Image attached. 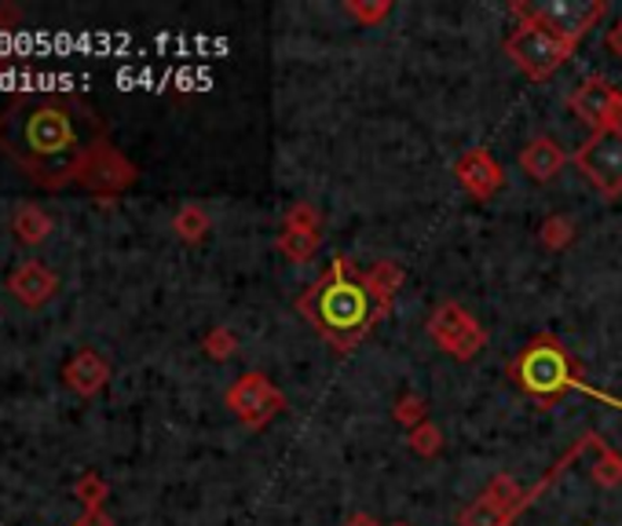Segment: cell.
<instances>
[{"label":"cell","instance_id":"obj_1","mask_svg":"<svg viewBox=\"0 0 622 526\" xmlns=\"http://www.w3.org/2000/svg\"><path fill=\"white\" fill-rule=\"evenodd\" d=\"M103 143V124L78 95L19 92L0 110V154L16 161L41 191L73 186L81 165Z\"/></svg>","mask_w":622,"mask_h":526},{"label":"cell","instance_id":"obj_2","mask_svg":"<svg viewBox=\"0 0 622 526\" xmlns=\"http://www.w3.org/2000/svg\"><path fill=\"white\" fill-rule=\"evenodd\" d=\"M381 307H389V300L373 293L367 279L348 271L344 260L333 263L301 300V311L311 318V325L341 351H348L370 330L373 318L381 315Z\"/></svg>","mask_w":622,"mask_h":526},{"label":"cell","instance_id":"obj_3","mask_svg":"<svg viewBox=\"0 0 622 526\" xmlns=\"http://www.w3.org/2000/svg\"><path fill=\"white\" fill-rule=\"evenodd\" d=\"M513 381L524 387L528 395L550 403V398L568 392L571 381H575V370H571L568 351L556 341H534L520 351V358L513 362Z\"/></svg>","mask_w":622,"mask_h":526},{"label":"cell","instance_id":"obj_4","mask_svg":"<svg viewBox=\"0 0 622 526\" xmlns=\"http://www.w3.org/2000/svg\"><path fill=\"white\" fill-rule=\"evenodd\" d=\"M505 52H509V59H513L520 70L531 73V78H550L560 62L571 59L575 44L564 41V37L553 33V30H545L542 22H528L524 19L513 33H509Z\"/></svg>","mask_w":622,"mask_h":526},{"label":"cell","instance_id":"obj_5","mask_svg":"<svg viewBox=\"0 0 622 526\" xmlns=\"http://www.w3.org/2000/svg\"><path fill=\"white\" fill-rule=\"evenodd\" d=\"M575 165L601 194H622V129L593 132L586 143L575 150Z\"/></svg>","mask_w":622,"mask_h":526},{"label":"cell","instance_id":"obj_6","mask_svg":"<svg viewBox=\"0 0 622 526\" xmlns=\"http://www.w3.org/2000/svg\"><path fill=\"white\" fill-rule=\"evenodd\" d=\"M516 16L528 22H542L545 30L575 44L579 37H586V30L596 27V19L604 16V4L601 0H545V4H516Z\"/></svg>","mask_w":622,"mask_h":526},{"label":"cell","instance_id":"obj_7","mask_svg":"<svg viewBox=\"0 0 622 526\" xmlns=\"http://www.w3.org/2000/svg\"><path fill=\"white\" fill-rule=\"evenodd\" d=\"M132 183H136V165L121 154L118 146H110V143L99 146L96 154L81 165L78 180H73V186H81V191L96 194L103 205L114 202V198L129 191Z\"/></svg>","mask_w":622,"mask_h":526},{"label":"cell","instance_id":"obj_8","mask_svg":"<svg viewBox=\"0 0 622 526\" xmlns=\"http://www.w3.org/2000/svg\"><path fill=\"white\" fill-rule=\"evenodd\" d=\"M571 110L582 124H590L593 132L622 129V92L604 78H590L575 88L571 95Z\"/></svg>","mask_w":622,"mask_h":526},{"label":"cell","instance_id":"obj_9","mask_svg":"<svg viewBox=\"0 0 622 526\" xmlns=\"http://www.w3.org/2000/svg\"><path fill=\"white\" fill-rule=\"evenodd\" d=\"M228 406L234 409V417L239 421L260 428V424H268L282 409V395L268 377H260V373H245V377L228 392Z\"/></svg>","mask_w":622,"mask_h":526},{"label":"cell","instance_id":"obj_10","mask_svg":"<svg viewBox=\"0 0 622 526\" xmlns=\"http://www.w3.org/2000/svg\"><path fill=\"white\" fill-rule=\"evenodd\" d=\"M432 336H435V344L451 351L454 358H472L483 344H488L483 330L458 304H443L440 311H435V315H432Z\"/></svg>","mask_w":622,"mask_h":526},{"label":"cell","instance_id":"obj_11","mask_svg":"<svg viewBox=\"0 0 622 526\" xmlns=\"http://www.w3.org/2000/svg\"><path fill=\"white\" fill-rule=\"evenodd\" d=\"M8 293L27 311H41L44 304H52L59 293V274L48 267L44 260H22L19 267L8 274Z\"/></svg>","mask_w":622,"mask_h":526},{"label":"cell","instance_id":"obj_12","mask_svg":"<svg viewBox=\"0 0 622 526\" xmlns=\"http://www.w3.org/2000/svg\"><path fill=\"white\" fill-rule=\"evenodd\" d=\"M107 381H110V362L96 347L73 351L67 366H62V384L81 398H96L107 387Z\"/></svg>","mask_w":622,"mask_h":526},{"label":"cell","instance_id":"obj_13","mask_svg":"<svg viewBox=\"0 0 622 526\" xmlns=\"http://www.w3.org/2000/svg\"><path fill=\"white\" fill-rule=\"evenodd\" d=\"M516 500L520 490L513 486V479H494L491 490L462 516V526H502L509 519V512L516 508Z\"/></svg>","mask_w":622,"mask_h":526},{"label":"cell","instance_id":"obj_14","mask_svg":"<svg viewBox=\"0 0 622 526\" xmlns=\"http://www.w3.org/2000/svg\"><path fill=\"white\" fill-rule=\"evenodd\" d=\"M458 180L472 198H491L498 186H502V169L494 165L491 154L483 150H472L462 161H458Z\"/></svg>","mask_w":622,"mask_h":526},{"label":"cell","instance_id":"obj_15","mask_svg":"<svg viewBox=\"0 0 622 526\" xmlns=\"http://www.w3.org/2000/svg\"><path fill=\"white\" fill-rule=\"evenodd\" d=\"M564 150H560L550 135H534V140L520 150V169H524L531 180H539V183H550L553 175L564 169Z\"/></svg>","mask_w":622,"mask_h":526},{"label":"cell","instance_id":"obj_16","mask_svg":"<svg viewBox=\"0 0 622 526\" xmlns=\"http://www.w3.org/2000/svg\"><path fill=\"white\" fill-rule=\"evenodd\" d=\"M56 220L48 216L41 205H19L16 216H11V234H16L19 245H41L48 234H52Z\"/></svg>","mask_w":622,"mask_h":526},{"label":"cell","instance_id":"obj_17","mask_svg":"<svg viewBox=\"0 0 622 526\" xmlns=\"http://www.w3.org/2000/svg\"><path fill=\"white\" fill-rule=\"evenodd\" d=\"M209 227H213V223H209V212L202 205H183L177 216H172V231H177L180 242H187V245L202 242Z\"/></svg>","mask_w":622,"mask_h":526},{"label":"cell","instance_id":"obj_18","mask_svg":"<svg viewBox=\"0 0 622 526\" xmlns=\"http://www.w3.org/2000/svg\"><path fill=\"white\" fill-rule=\"evenodd\" d=\"M73 497L81 500L84 512L89 508H103V500L110 497V486L103 475H96V472H84L78 483H73Z\"/></svg>","mask_w":622,"mask_h":526},{"label":"cell","instance_id":"obj_19","mask_svg":"<svg viewBox=\"0 0 622 526\" xmlns=\"http://www.w3.org/2000/svg\"><path fill=\"white\" fill-rule=\"evenodd\" d=\"M202 347H205V355L217 358V362L231 358V355H234V333H231V330H209L205 341H202Z\"/></svg>","mask_w":622,"mask_h":526},{"label":"cell","instance_id":"obj_20","mask_svg":"<svg viewBox=\"0 0 622 526\" xmlns=\"http://www.w3.org/2000/svg\"><path fill=\"white\" fill-rule=\"evenodd\" d=\"M440 446H443V438L440 432L432 428V424H421V428L410 432V449L421 457H432V454H440Z\"/></svg>","mask_w":622,"mask_h":526},{"label":"cell","instance_id":"obj_21","mask_svg":"<svg viewBox=\"0 0 622 526\" xmlns=\"http://www.w3.org/2000/svg\"><path fill=\"white\" fill-rule=\"evenodd\" d=\"M571 234H575V227H571V220L553 216V220L542 223V242L550 245V249H564V245L571 242Z\"/></svg>","mask_w":622,"mask_h":526},{"label":"cell","instance_id":"obj_22","mask_svg":"<svg viewBox=\"0 0 622 526\" xmlns=\"http://www.w3.org/2000/svg\"><path fill=\"white\" fill-rule=\"evenodd\" d=\"M73 526H114V519L107 516V508H89Z\"/></svg>","mask_w":622,"mask_h":526},{"label":"cell","instance_id":"obj_23","mask_svg":"<svg viewBox=\"0 0 622 526\" xmlns=\"http://www.w3.org/2000/svg\"><path fill=\"white\" fill-rule=\"evenodd\" d=\"M395 417H400L403 424L421 421V398H403V403H400V413H395Z\"/></svg>","mask_w":622,"mask_h":526},{"label":"cell","instance_id":"obj_24","mask_svg":"<svg viewBox=\"0 0 622 526\" xmlns=\"http://www.w3.org/2000/svg\"><path fill=\"white\" fill-rule=\"evenodd\" d=\"M608 44H612V48H615V52L622 55V19H619V27L612 30V37H608Z\"/></svg>","mask_w":622,"mask_h":526},{"label":"cell","instance_id":"obj_25","mask_svg":"<svg viewBox=\"0 0 622 526\" xmlns=\"http://www.w3.org/2000/svg\"><path fill=\"white\" fill-rule=\"evenodd\" d=\"M348 526H378V523H373L370 516H352V519H348Z\"/></svg>","mask_w":622,"mask_h":526},{"label":"cell","instance_id":"obj_26","mask_svg":"<svg viewBox=\"0 0 622 526\" xmlns=\"http://www.w3.org/2000/svg\"><path fill=\"white\" fill-rule=\"evenodd\" d=\"M392 526H407V523H392Z\"/></svg>","mask_w":622,"mask_h":526}]
</instances>
